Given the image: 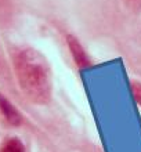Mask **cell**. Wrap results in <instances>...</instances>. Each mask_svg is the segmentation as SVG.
Here are the masks:
<instances>
[{"mask_svg": "<svg viewBox=\"0 0 141 152\" xmlns=\"http://www.w3.org/2000/svg\"><path fill=\"white\" fill-rule=\"evenodd\" d=\"M12 66L21 91L31 102L46 105L51 101V72L42 53L32 47L20 48L12 54Z\"/></svg>", "mask_w": 141, "mask_h": 152, "instance_id": "6da1fadb", "label": "cell"}, {"mask_svg": "<svg viewBox=\"0 0 141 152\" xmlns=\"http://www.w3.org/2000/svg\"><path fill=\"white\" fill-rule=\"evenodd\" d=\"M66 44H68L69 53H71V56L73 58V62L77 66V69H86L93 65L89 54L86 53L85 47L82 46V43L79 42V39L76 36L68 35L66 36Z\"/></svg>", "mask_w": 141, "mask_h": 152, "instance_id": "7a4b0ae2", "label": "cell"}, {"mask_svg": "<svg viewBox=\"0 0 141 152\" xmlns=\"http://www.w3.org/2000/svg\"><path fill=\"white\" fill-rule=\"evenodd\" d=\"M0 113L3 115L4 120L7 122L10 126L18 127L22 124V115L20 113V111L15 108V105L12 104L11 101L8 100L6 96H3L0 93Z\"/></svg>", "mask_w": 141, "mask_h": 152, "instance_id": "3957f363", "label": "cell"}, {"mask_svg": "<svg viewBox=\"0 0 141 152\" xmlns=\"http://www.w3.org/2000/svg\"><path fill=\"white\" fill-rule=\"evenodd\" d=\"M0 152H26V148L21 138L8 137L0 144Z\"/></svg>", "mask_w": 141, "mask_h": 152, "instance_id": "277c9868", "label": "cell"}, {"mask_svg": "<svg viewBox=\"0 0 141 152\" xmlns=\"http://www.w3.org/2000/svg\"><path fill=\"white\" fill-rule=\"evenodd\" d=\"M130 87H132V93H133L136 102H137V104L141 107V83H140V82L133 80V82L130 83Z\"/></svg>", "mask_w": 141, "mask_h": 152, "instance_id": "5b68a950", "label": "cell"}]
</instances>
